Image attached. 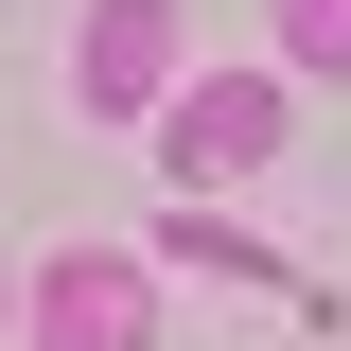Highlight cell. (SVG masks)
Here are the masks:
<instances>
[{
    "instance_id": "7a4b0ae2",
    "label": "cell",
    "mask_w": 351,
    "mask_h": 351,
    "mask_svg": "<svg viewBox=\"0 0 351 351\" xmlns=\"http://www.w3.org/2000/svg\"><path fill=\"white\" fill-rule=\"evenodd\" d=\"M158 334V281H141L123 246H53V281H36V351H141Z\"/></svg>"
},
{
    "instance_id": "5b68a950",
    "label": "cell",
    "mask_w": 351,
    "mask_h": 351,
    "mask_svg": "<svg viewBox=\"0 0 351 351\" xmlns=\"http://www.w3.org/2000/svg\"><path fill=\"white\" fill-rule=\"evenodd\" d=\"M281 53L299 71H351V0H281Z\"/></svg>"
},
{
    "instance_id": "3957f363",
    "label": "cell",
    "mask_w": 351,
    "mask_h": 351,
    "mask_svg": "<svg viewBox=\"0 0 351 351\" xmlns=\"http://www.w3.org/2000/svg\"><path fill=\"white\" fill-rule=\"evenodd\" d=\"M158 158L211 193V176H246V158H281V88L263 71H211V88H176L158 106Z\"/></svg>"
},
{
    "instance_id": "6da1fadb",
    "label": "cell",
    "mask_w": 351,
    "mask_h": 351,
    "mask_svg": "<svg viewBox=\"0 0 351 351\" xmlns=\"http://www.w3.org/2000/svg\"><path fill=\"white\" fill-rule=\"evenodd\" d=\"M71 106H88V123H158V106H176V0H88Z\"/></svg>"
},
{
    "instance_id": "277c9868",
    "label": "cell",
    "mask_w": 351,
    "mask_h": 351,
    "mask_svg": "<svg viewBox=\"0 0 351 351\" xmlns=\"http://www.w3.org/2000/svg\"><path fill=\"white\" fill-rule=\"evenodd\" d=\"M158 246H176V263H211V281H281V263H263V246H246V228H211V211H176V228H158Z\"/></svg>"
}]
</instances>
